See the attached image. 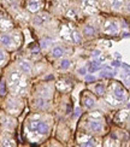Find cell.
Returning a JSON list of instances; mask_svg holds the SVG:
<instances>
[{"label": "cell", "instance_id": "obj_11", "mask_svg": "<svg viewBox=\"0 0 130 147\" xmlns=\"http://www.w3.org/2000/svg\"><path fill=\"white\" fill-rule=\"evenodd\" d=\"M49 21H51V17H49L47 13H41L34 18V26L35 27H43Z\"/></svg>", "mask_w": 130, "mask_h": 147}, {"label": "cell", "instance_id": "obj_12", "mask_svg": "<svg viewBox=\"0 0 130 147\" xmlns=\"http://www.w3.org/2000/svg\"><path fill=\"white\" fill-rule=\"evenodd\" d=\"M101 68H102L101 63L99 62L98 59H93L88 63V65H87V71H88L89 74H95L98 71H100Z\"/></svg>", "mask_w": 130, "mask_h": 147}, {"label": "cell", "instance_id": "obj_13", "mask_svg": "<svg viewBox=\"0 0 130 147\" xmlns=\"http://www.w3.org/2000/svg\"><path fill=\"white\" fill-rule=\"evenodd\" d=\"M59 63H58V69L60 71H67L71 66H72V62L69 57H61L59 58Z\"/></svg>", "mask_w": 130, "mask_h": 147}, {"label": "cell", "instance_id": "obj_22", "mask_svg": "<svg viewBox=\"0 0 130 147\" xmlns=\"http://www.w3.org/2000/svg\"><path fill=\"white\" fill-rule=\"evenodd\" d=\"M121 65H122V64H121V62H119V60H113V62L111 63V66H112L113 69H117V68H119Z\"/></svg>", "mask_w": 130, "mask_h": 147}, {"label": "cell", "instance_id": "obj_19", "mask_svg": "<svg viewBox=\"0 0 130 147\" xmlns=\"http://www.w3.org/2000/svg\"><path fill=\"white\" fill-rule=\"evenodd\" d=\"M40 46L43 48V50H46V48H49L51 46H53L52 40H51V39H48V38L42 39V40H41V42H40Z\"/></svg>", "mask_w": 130, "mask_h": 147}, {"label": "cell", "instance_id": "obj_1", "mask_svg": "<svg viewBox=\"0 0 130 147\" xmlns=\"http://www.w3.org/2000/svg\"><path fill=\"white\" fill-rule=\"evenodd\" d=\"M51 124L46 119L41 118H33L27 123V131L29 133L30 136H45L48 135Z\"/></svg>", "mask_w": 130, "mask_h": 147}, {"label": "cell", "instance_id": "obj_21", "mask_svg": "<svg viewBox=\"0 0 130 147\" xmlns=\"http://www.w3.org/2000/svg\"><path fill=\"white\" fill-rule=\"evenodd\" d=\"M6 59H7V57H6V53L0 48V66H3L5 63H6Z\"/></svg>", "mask_w": 130, "mask_h": 147}, {"label": "cell", "instance_id": "obj_24", "mask_svg": "<svg viewBox=\"0 0 130 147\" xmlns=\"http://www.w3.org/2000/svg\"><path fill=\"white\" fill-rule=\"evenodd\" d=\"M0 94L4 95L5 94V82H1V86H0Z\"/></svg>", "mask_w": 130, "mask_h": 147}, {"label": "cell", "instance_id": "obj_3", "mask_svg": "<svg viewBox=\"0 0 130 147\" xmlns=\"http://www.w3.org/2000/svg\"><path fill=\"white\" fill-rule=\"evenodd\" d=\"M87 129L92 134H102L105 129V123L101 118H89L87 121Z\"/></svg>", "mask_w": 130, "mask_h": 147}, {"label": "cell", "instance_id": "obj_5", "mask_svg": "<svg viewBox=\"0 0 130 147\" xmlns=\"http://www.w3.org/2000/svg\"><path fill=\"white\" fill-rule=\"evenodd\" d=\"M104 33L107 35H117L119 33V24L115 20H107L104 23Z\"/></svg>", "mask_w": 130, "mask_h": 147}, {"label": "cell", "instance_id": "obj_18", "mask_svg": "<svg viewBox=\"0 0 130 147\" xmlns=\"http://www.w3.org/2000/svg\"><path fill=\"white\" fill-rule=\"evenodd\" d=\"M94 92L98 95H104L105 94V86L102 83H98L94 86Z\"/></svg>", "mask_w": 130, "mask_h": 147}, {"label": "cell", "instance_id": "obj_9", "mask_svg": "<svg viewBox=\"0 0 130 147\" xmlns=\"http://www.w3.org/2000/svg\"><path fill=\"white\" fill-rule=\"evenodd\" d=\"M82 104H83V106H84L86 109L90 110V109H93V107H95L96 101H95L94 96H93L92 94H89V93H84L83 96H82Z\"/></svg>", "mask_w": 130, "mask_h": 147}, {"label": "cell", "instance_id": "obj_14", "mask_svg": "<svg viewBox=\"0 0 130 147\" xmlns=\"http://www.w3.org/2000/svg\"><path fill=\"white\" fill-rule=\"evenodd\" d=\"M42 7L41 0H28L27 1V9L30 12H38Z\"/></svg>", "mask_w": 130, "mask_h": 147}, {"label": "cell", "instance_id": "obj_17", "mask_svg": "<svg viewBox=\"0 0 130 147\" xmlns=\"http://www.w3.org/2000/svg\"><path fill=\"white\" fill-rule=\"evenodd\" d=\"M35 102H36V107L40 110H47V107H48V102H47L46 98H39Z\"/></svg>", "mask_w": 130, "mask_h": 147}, {"label": "cell", "instance_id": "obj_20", "mask_svg": "<svg viewBox=\"0 0 130 147\" xmlns=\"http://www.w3.org/2000/svg\"><path fill=\"white\" fill-rule=\"evenodd\" d=\"M82 146H95V139H87V140H83V141H81Z\"/></svg>", "mask_w": 130, "mask_h": 147}, {"label": "cell", "instance_id": "obj_4", "mask_svg": "<svg viewBox=\"0 0 130 147\" xmlns=\"http://www.w3.org/2000/svg\"><path fill=\"white\" fill-rule=\"evenodd\" d=\"M23 105L21 104V101L16 99V98H11V99L6 102V111L10 115H20V112L22 111Z\"/></svg>", "mask_w": 130, "mask_h": 147}, {"label": "cell", "instance_id": "obj_15", "mask_svg": "<svg viewBox=\"0 0 130 147\" xmlns=\"http://www.w3.org/2000/svg\"><path fill=\"white\" fill-rule=\"evenodd\" d=\"M100 76L101 77H115L116 76V70L112 68V66H110V68H108V66H106V68H104L101 70Z\"/></svg>", "mask_w": 130, "mask_h": 147}, {"label": "cell", "instance_id": "obj_8", "mask_svg": "<svg viewBox=\"0 0 130 147\" xmlns=\"http://www.w3.org/2000/svg\"><path fill=\"white\" fill-rule=\"evenodd\" d=\"M65 52L66 50L63 45H53L51 48V52H49V56L54 59H59L65 56Z\"/></svg>", "mask_w": 130, "mask_h": 147}, {"label": "cell", "instance_id": "obj_2", "mask_svg": "<svg viewBox=\"0 0 130 147\" xmlns=\"http://www.w3.org/2000/svg\"><path fill=\"white\" fill-rule=\"evenodd\" d=\"M20 45L18 33H3L0 34V46L9 51H13Z\"/></svg>", "mask_w": 130, "mask_h": 147}, {"label": "cell", "instance_id": "obj_7", "mask_svg": "<svg viewBox=\"0 0 130 147\" xmlns=\"http://www.w3.org/2000/svg\"><path fill=\"white\" fill-rule=\"evenodd\" d=\"M17 68L18 70H20L21 74H23V75H30L33 71V65L32 63L29 62V60L27 59H21V60H18V63H17Z\"/></svg>", "mask_w": 130, "mask_h": 147}, {"label": "cell", "instance_id": "obj_16", "mask_svg": "<svg viewBox=\"0 0 130 147\" xmlns=\"http://www.w3.org/2000/svg\"><path fill=\"white\" fill-rule=\"evenodd\" d=\"M108 1H110V6L115 11H121L124 7V0H108Z\"/></svg>", "mask_w": 130, "mask_h": 147}, {"label": "cell", "instance_id": "obj_10", "mask_svg": "<svg viewBox=\"0 0 130 147\" xmlns=\"http://www.w3.org/2000/svg\"><path fill=\"white\" fill-rule=\"evenodd\" d=\"M82 36L87 39L90 38H95L96 36V29L93 24H86V26L82 28Z\"/></svg>", "mask_w": 130, "mask_h": 147}, {"label": "cell", "instance_id": "obj_23", "mask_svg": "<svg viewBox=\"0 0 130 147\" xmlns=\"http://www.w3.org/2000/svg\"><path fill=\"white\" fill-rule=\"evenodd\" d=\"M84 80H86L87 82H92V81H95V77L92 76V75H86L84 76Z\"/></svg>", "mask_w": 130, "mask_h": 147}, {"label": "cell", "instance_id": "obj_6", "mask_svg": "<svg viewBox=\"0 0 130 147\" xmlns=\"http://www.w3.org/2000/svg\"><path fill=\"white\" fill-rule=\"evenodd\" d=\"M111 96L113 98V100L118 101V102H123L127 99V92L123 89L121 86H113L112 92H111Z\"/></svg>", "mask_w": 130, "mask_h": 147}]
</instances>
